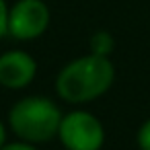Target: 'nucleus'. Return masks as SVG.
Masks as SVG:
<instances>
[{"label": "nucleus", "mask_w": 150, "mask_h": 150, "mask_svg": "<svg viewBox=\"0 0 150 150\" xmlns=\"http://www.w3.org/2000/svg\"><path fill=\"white\" fill-rule=\"evenodd\" d=\"M50 25V8L41 0H19L8 11V33L27 41L43 35Z\"/></svg>", "instance_id": "obj_4"}, {"label": "nucleus", "mask_w": 150, "mask_h": 150, "mask_svg": "<svg viewBox=\"0 0 150 150\" xmlns=\"http://www.w3.org/2000/svg\"><path fill=\"white\" fill-rule=\"evenodd\" d=\"M8 33V8L4 0H0V37Z\"/></svg>", "instance_id": "obj_8"}, {"label": "nucleus", "mask_w": 150, "mask_h": 150, "mask_svg": "<svg viewBox=\"0 0 150 150\" xmlns=\"http://www.w3.org/2000/svg\"><path fill=\"white\" fill-rule=\"evenodd\" d=\"M115 78V68L109 58L88 54L72 60L62 68L56 80L58 95L68 103H86L109 91Z\"/></svg>", "instance_id": "obj_1"}, {"label": "nucleus", "mask_w": 150, "mask_h": 150, "mask_svg": "<svg viewBox=\"0 0 150 150\" xmlns=\"http://www.w3.org/2000/svg\"><path fill=\"white\" fill-rule=\"evenodd\" d=\"M37 72L35 60L27 52H6L0 56V84L6 88L27 86Z\"/></svg>", "instance_id": "obj_5"}, {"label": "nucleus", "mask_w": 150, "mask_h": 150, "mask_svg": "<svg viewBox=\"0 0 150 150\" xmlns=\"http://www.w3.org/2000/svg\"><path fill=\"white\" fill-rule=\"evenodd\" d=\"M91 54H97V56H105L109 58L111 50H113V37L107 33V31H99L97 35H93L91 39Z\"/></svg>", "instance_id": "obj_6"}, {"label": "nucleus", "mask_w": 150, "mask_h": 150, "mask_svg": "<svg viewBox=\"0 0 150 150\" xmlns=\"http://www.w3.org/2000/svg\"><path fill=\"white\" fill-rule=\"evenodd\" d=\"M8 121L13 132L29 144L47 142L60 132L62 113L50 99L43 97H27L21 99L8 113Z\"/></svg>", "instance_id": "obj_2"}, {"label": "nucleus", "mask_w": 150, "mask_h": 150, "mask_svg": "<svg viewBox=\"0 0 150 150\" xmlns=\"http://www.w3.org/2000/svg\"><path fill=\"white\" fill-rule=\"evenodd\" d=\"M138 146L140 150H150V119L144 121L138 132Z\"/></svg>", "instance_id": "obj_7"}, {"label": "nucleus", "mask_w": 150, "mask_h": 150, "mask_svg": "<svg viewBox=\"0 0 150 150\" xmlns=\"http://www.w3.org/2000/svg\"><path fill=\"white\" fill-rule=\"evenodd\" d=\"M58 136L66 150H99L105 142L101 121L88 111H72L64 115Z\"/></svg>", "instance_id": "obj_3"}, {"label": "nucleus", "mask_w": 150, "mask_h": 150, "mask_svg": "<svg viewBox=\"0 0 150 150\" xmlns=\"http://www.w3.org/2000/svg\"><path fill=\"white\" fill-rule=\"evenodd\" d=\"M0 150H37V148L29 142H15V144H4Z\"/></svg>", "instance_id": "obj_9"}, {"label": "nucleus", "mask_w": 150, "mask_h": 150, "mask_svg": "<svg viewBox=\"0 0 150 150\" xmlns=\"http://www.w3.org/2000/svg\"><path fill=\"white\" fill-rule=\"evenodd\" d=\"M4 140H6V132H4V125H2V121H0V148L4 146Z\"/></svg>", "instance_id": "obj_10"}]
</instances>
